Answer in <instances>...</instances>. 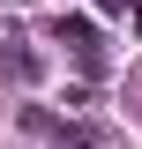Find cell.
Masks as SVG:
<instances>
[{
	"label": "cell",
	"mask_w": 142,
	"mask_h": 149,
	"mask_svg": "<svg viewBox=\"0 0 142 149\" xmlns=\"http://www.w3.org/2000/svg\"><path fill=\"white\" fill-rule=\"evenodd\" d=\"M22 127H30V134H53L60 149H97V127H82V119H53L45 104H22Z\"/></svg>",
	"instance_id": "cell-1"
},
{
	"label": "cell",
	"mask_w": 142,
	"mask_h": 149,
	"mask_svg": "<svg viewBox=\"0 0 142 149\" xmlns=\"http://www.w3.org/2000/svg\"><path fill=\"white\" fill-rule=\"evenodd\" d=\"M53 37H60V45H67L75 60H82L90 74L105 67V45H97V22H90V15H60V22H53Z\"/></svg>",
	"instance_id": "cell-2"
}]
</instances>
